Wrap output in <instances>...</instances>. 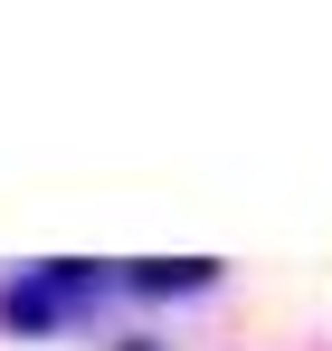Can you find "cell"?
Listing matches in <instances>:
<instances>
[{
  "instance_id": "1",
  "label": "cell",
  "mask_w": 332,
  "mask_h": 351,
  "mask_svg": "<svg viewBox=\"0 0 332 351\" xmlns=\"http://www.w3.org/2000/svg\"><path fill=\"white\" fill-rule=\"evenodd\" d=\"M95 285H114V266H29L19 285L0 294V323H10V332H57Z\"/></svg>"
},
{
  "instance_id": "2",
  "label": "cell",
  "mask_w": 332,
  "mask_h": 351,
  "mask_svg": "<svg viewBox=\"0 0 332 351\" xmlns=\"http://www.w3.org/2000/svg\"><path fill=\"white\" fill-rule=\"evenodd\" d=\"M219 266L209 256H190V266H114V285H133V294H190V285H209Z\"/></svg>"
}]
</instances>
